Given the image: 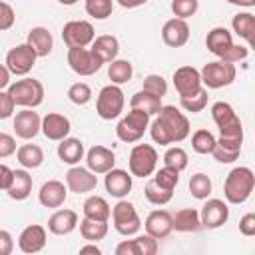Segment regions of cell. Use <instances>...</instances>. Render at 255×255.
Segmentation results:
<instances>
[{"label": "cell", "mask_w": 255, "mask_h": 255, "mask_svg": "<svg viewBox=\"0 0 255 255\" xmlns=\"http://www.w3.org/2000/svg\"><path fill=\"white\" fill-rule=\"evenodd\" d=\"M157 118L149 126L151 139L159 145L179 143L189 135V120L183 112H179L175 106H161V110L155 114Z\"/></svg>", "instance_id": "1"}, {"label": "cell", "mask_w": 255, "mask_h": 255, "mask_svg": "<svg viewBox=\"0 0 255 255\" xmlns=\"http://www.w3.org/2000/svg\"><path fill=\"white\" fill-rule=\"evenodd\" d=\"M253 187H255V175L249 167H233L227 177H225V183H223V195L229 203L233 205H239V203H245L251 193H253Z\"/></svg>", "instance_id": "2"}, {"label": "cell", "mask_w": 255, "mask_h": 255, "mask_svg": "<svg viewBox=\"0 0 255 255\" xmlns=\"http://www.w3.org/2000/svg\"><path fill=\"white\" fill-rule=\"evenodd\" d=\"M8 94L12 96L16 106L22 108H38L44 102V86L34 78H22L8 86Z\"/></svg>", "instance_id": "3"}, {"label": "cell", "mask_w": 255, "mask_h": 255, "mask_svg": "<svg viewBox=\"0 0 255 255\" xmlns=\"http://www.w3.org/2000/svg\"><path fill=\"white\" fill-rule=\"evenodd\" d=\"M211 118H213L215 126L219 128V135L221 137H237V139H243V126H241L239 116L231 108V104H227V102H215L211 106Z\"/></svg>", "instance_id": "4"}, {"label": "cell", "mask_w": 255, "mask_h": 255, "mask_svg": "<svg viewBox=\"0 0 255 255\" xmlns=\"http://www.w3.org/2000/svg\"><path fill=\"white\" fill-rule=\"evenodd\" d=\"M149 118L145 112H139V110H131L128 112L116 126V135L126 141V143H133V141H139L145 133V129L149 128Z\"/></svg>", "instance_id": "5"}, {"label": "cell", "mask_w": 255, "mask_h": 255, "mask_svg": "<svg viewBox=\"0 0 255 255\" xmlns=\"http://www.w3.org/2000/svg\"><path fill=\"white\" fill-rule=\"evenodd\" d=\"M199 76H201V84L205 88L219 90V88H225V86L233 84V80L237 76V70H235V64L215 60V62H207L203 66V70L199 72Z\"/></svg>", "instance_id": "6"}, {"label": "cell", "mask_w": 255, "mask_h": 255, "mask_svg": "<svg viewBox=\"0 0 255 255\" xmlns=\"http://www.w3.org/2000/svg\"><path fill=\"white\" fill-rule=\"evenodd\" d=\"M124 104H126V98L120 86L116 84L104 86L96 100V114L102 120H116L124 112Z\"/></svg>", "instance_id": "7"}, {"label": "cell", "mask_w": 255, "mask_h": 255, "mask_svg": "<svg viewBox=\"0 0 255 255\" xmlns=\"http://www.w3.org/2000/svg\"><path fill=\"white\" fill-rule=\"evenodd\" d=\"M129 173L135 177H149L157 167V151L149 143H137L129 151Z\"/></svg>", "instance_id": "8"}, {"label": "cell", "mask_w": 255, "mask_h": 255, "mask_svg": "<svg viewBox=\"0 0 255 255\" xmlns=\"http://www.w3.org/2000/svg\"><path fill=\"white\" fill-rule=\"evenodd\" d=\"M110 215H112V221H114V229L124 237L135 235L141 227V221H139V215H137L133 203L126 201L124 197L114 205Z\"/></svg>", "instance_id": "9"}, {"label": "cell", "mask_w": 255, "mask_h": 255, "mask_svg": "<svg viewBox=\"0 0 255 255\" xmlns=\"http://www.w3.org/2000/svg\"><path fill=\"white\" fill-rule=\"evenodd\" d=\"M94 38L96 32L88 20H72L62 28V40L68 48H88Z\"/></svg>", "instance_id": "10"}, {"label": "cell", "mask_w": 255, "mask_h": 255, "mask_svg": "<svg viewBox=\"0 0 255 255\" xmlns=\"http://www.w3.org/2000/svg\"><path fill=\"white\" fill-rule=\"evenodd\" d=\"M36 52L28 44H18L6 54V68L14 76H26L36 64Z\"/></svg>", "instance_id": "11"}, {"label": "cell", "mask_w": 255, "mask_h": 255, "mask_svg": "<svg viewBox=\"0 0 255 255\" xmlns=\"http://www.w3.org/2000/svg\"><path fill=\"white\" fill-rule=\"evenodd\" d=\"M68 66L78 76H94L102 68V60L88 48H68Z\"/></svg>", "instance_id": "12"}, {"label": "cell", "mask_w": 255, "mask_h": 255, "mask_svg": "<svg viewBox=\"0 0 255 255\" xmlns=\"http://www.w3.org/2000/svg\"><path fill=\"white\" fill-rule=\"evenodd\" d=\"M227 219H229V207L223 199H207L199 211L201 227H207V229H217Z\"/></svg>", "instance_id": "13"}, {"label": "cell", "mask_w": 255, "mask_h": 255, "mask_svg": "<svg viewBox=\"0 0 255 255\" xmlns=\"http://www.w3.org/2000/svg\"><path fill=\"white\" fill-rule=\"evenodd\" d=\"M96 185H98V175L94 171H90L88 167L74 165L66 171V187L78 195L96 189Z\"/></svg>", "instance_id": "14"}, {"label": "cell", "mask_w": 255, "mask_h": 255, "mask_svg": "<svg viewBox=\"0 0 255 255\" xmlns=\"http://www.w3.org/2000/svg\"><path fill=\"white\" fill-rule=\"evenodd\" d=\"M40 128H42V118L38 116V112H34V108H24L14 116V133L20 139L36 137Z\"/></svg>", "instance_id": "15"}, {"label": "cell", "mask_w": 255, "mask_h": 255, "mask_svg": "<svg viewBox=\"0 0 255 255\" xmlns=\"http://www.w3.org/2000/svg\"><path fill=\"white\" fill-rule=\"evenodd\" d=\"M173 86H175L179 98L195 94L201 88L199 70H195L193 66H181V68H177L173 72Z\"/></svg>", "instance_id": "16"}, {"label": "cell", "mask_w": 255, "mask_h": 255, "mask_svg": "<svg viewBox=\"0 0 255 255\" xmlns=\"http://www.w3.org/2000/svg\"><path fill=\"white\" fill-rule=\"evenodd\" d=\"M161 40L169 48H181L189 40V26L181 18H171L161 28Z\"/></svg>", "instance_id": "17"}, {"label": "cell", "mask_w": 255, "mask_h": 255, "mask_svg": "<svg viewBox=\"0 0 255 255\" xmlns=\"http://www.w3.org/2000/svg\"><path fill=\"white\" fill-rule=\"evenodd\" d=\"M145 233L151 235L153 239H165L173 231V219L171 213L165 209H155L145 217Z\"/></svg>", "instance_id": "18"}, {"label": "cell", "mask_w": 255, "mask_h": 255, "mask_svg": "<svg viewBox=\"0 0 255 255\" xmlns=\"http://www.w3.org/2000/svg\"><path fill=\"white\" fill-rule=\"evenodd\" d=\"M70 129H72V124H70V120H68L66 116H62V114L50 112V114H46V116L42 118V128H40V131H42L48 139H52V141H60V139L68 137Z\"/></svg>", "instance_id": "19"}, {"label": "cell", "mask_w": 255, "mask_h": 255, "mask_svg": "<svg viewBox=\"0 0 255 255\" xmlns=\"http://www.w3.org/2000/svg\"><path fill=\"white\" fill-rule=\"evenodd\" d=\"M88 169L94 173H106L116 165V153L106 145H92L86 153Z\"/></svg>", "instance_id": "20"}, {"label": "cell", "mask_w": 255, "mask_h": 255, "mask_svg": "<svg viewBox=\"0 0 255 255\" xmlns=\"http://www.w3.org/2000/svg\"><path fill=\"white\" fill-rule=\"evenodd\" d=\"M66 197H68V187H66L62 181H58V179L46 181V183L40 187V191H38V201H40L44 207H48V209H58V207H62L64 201H66Z\"/></svg>", "instance_id": "21"}, {"label": "cell", "mask_w": 255, "mask_h": 255, "mask_svg": "<svg viewBox=\"0 0 255 255\" xmlns=\"http://www.w3.org/2000/svg\"><path fill=\"white\" fill-rule=\"evenodd\" d=\"M157 239L151 235H139L135 239H126L116 247V255H155Z\"/></svg>", "instance_id": "22"}, {"label": "cell", "mask_w": 255, "mask_h": 255, "mask_svg": "<svg viewBox=\"0 0 255 255\" xmlns=\"http://www.w3.org/2000/svg\"><path fill=\"white\" fill-rule=\"evenodd\" d=\"M104 185H106V191L112 195V197H126L129 191H131V173H128L126 169H116L112 167L110 171H106V179H104Z\"/></svg>", "instance_id": "23"}, {"label": "cell", "mask_w": 255, "mask_h": 255, "mask_svg": "<svg viewBox=\"0 0 255 255\" xmlns=\"http://www.w3.org/2000/svg\"><path fill=\"white\" fill-rule=\"evenodd\" d=\"M46 245V229L38 223H32L22 229L18 235V247L22 253H38Z\"/></svg>", "instance_id": "24"}, {"label": "cell", "mask_w": 255, "mask_h": 255, "mask_svg": "<svg viewBox=\"0 0 255 255\" xmlns=\"http://www.w3.org/2000/svg\"><path fill=\"white\" fill-rule=\"evenodd\" d=\"M78 227V213L74 209H56L48 219V231L54 235H68Z\"/></svg>", "instance_id": "25"}, {"label": "cell", "mask_w": 255, "mask_h": 255, "mask_svg": "<svg viewBox=\"0 0 255 255\" xmlns=\"http://www.w3.org/2000/svg\"><path fill=\"white\" fill-rule=\"evenodd\" d=\"M241 143L243 139H237V137H221L215 139V147L211 151V155L219 161V163H233L239 153H241Z\"/></svg>", "instance_id": "26"}, {"label": "cell", "mask_w": 255, "mask_h": 255, "mask_svg": "<svg viewBox=\"0 0 255 255\" xmlns=\"http://www.w3.org/2000/svg\"><path fill=\"white\" fill-rule=\"evenodd\" d=\"M205 46H207V50H209L213 56L221 58V56L233 46L231 32H229L227 28H223V26L211 28V30L207 32V36H205Z\"/></svg>", "instance_id": "27"}, {"label": "cell", "mask_w": 255, "mask_h": 255, "mask_svg": "<svg viewBox=\"0 0 255 255\" xmlns=\"http://www.w3.org/2000/svg\"><path fill=\"white\" fill-rule=\"evenodd\" d=\"M26 44L36 52L38 58H44V56H48V54L52 52V48H54V38H52V34H50L48 28H44V26H34V28L28 32Z\"/></svg>", "instance_id": "28"}, {"label": "cell", "mask_w": 255, "mask_h": 255, "mask_svg": "<svg viewBox=\"0 0 255 255\" xmlns=\"http://www.w3.org/2000/svg\"><path fill=\"white\" fill-rule=\"evenodd\" d=\"M90 50L102 60V64H110L112 60H116V56L120 52V42L112 34H102V36L94 38Z\"/></svg>", "instance_id": "29"}, {"label": "cell", "mask_w": 255, "mask_h": 255, "mask_svg": "<svg viewBox=\"0 0 255 255\" xmlns=\"http://www.w3.org/2000/svg\"><path fill=\"white\" fill-rule=\"evenodd\" d=\"M173 219V229L181 231V233H195L201 229V221H199V211L193 207H183L179 211H175V215H171Z\"/></svg>", "instance_id": "30"}, {"label": "cell", "mask_w": 255, "mask_h": 255, "mask_svg": "<svg viewBox=\"0 0 255 255\" xmlns=\"http://www.w3.org/2000/svg\"><path fill=\"white\" fill-rule=\"evenodd\" d=\"M58 157L68 163V165H76L80 163V159L84 157V143L78 137H64L58 143Z\"/></svg>", "instance_id": "31"}, {"label": "cell", "mask_w": 255, "mask_h": 255, "mask_svg": "<svg viewBox=\"0 0 255 255\" xmlns=\"http://www.w3.org/2000/svg\"><path fill=\"white\" fill-rule=\"evenodd\" d=\"M6 193L16 201L26 199L32 193V175L26 169H14V177H12V183L6 189Z\"/></svg>", "instance_id": "32"}, {"label": "cell", "mask_w": 255, "mask_h": 255, "mask_svg": "<svg viewBox=\"0 0 255 255\" xmlns=\"http://www.w3.org/2000/svg\"><path fill=\"white\" fill-rule=\"evenodd\" d=\"M131 110H139V112H145L147 116H155L159 110H161V98L159 96H153L145 90H139L131 96V102H129Z\"/></svg>", "instance_id": "33"}, {"label": "cell", "mask_w": 255, "mask_h": 255, "mask_svg": "<svg viewBox=\"0 0 255 255\" xmlns=\"http://www.w3.org/2000/svg\"><path fill=\"white\" fill-rule=\"evenodd\" d=\"M82 209H84V217L96 219V221H108L110 219V213H112L110 203L104 197H100V195H90L84 201Z\"/></svg>", "instance_id": "34"}, {"label": "cell", "mask_w": 255, "mask_h": 255, "mask_svg": "<svg viewBox=\"0 0 255 255\" xmlns=\"http://www.w3.org/2000/svg\"><path fill=\"white\" fill-rule=\"evenodd\" d=\"M16 157L18 161L26 167V169H36L44 163V151L40 145L36 143H24L16 149Z\"/></svg>", "instance_id": "35"}, {"label": "cell", "mask_w": 255, "mask_h": 255, "mask_svg": "<svg viewBox=\"0 0 255 255\" xmlns=\"http://www.w3.org/2000/svg\"><path fill=\"white\" fill-rule=\"evenodd\" d=\"M231 26H233V32H235L239 38H245L249 46L253 44L255 16H253L251 12H239V14H235L233 20H231Z\"/></svg>", "instance_id": "36"}, {"label": "cell", "mask_w": 255, "mask_h": 255, "mask_svg": "<svg viewBox=\"0 0 255 255\" xmlns=\"http://www.w3.org/2000/svg\"><path fill=\"white\" fill-rule=\"evenodd\" d=\"M80 235L90 243H98L108 235V221H96L84 217L80 221Z\"/></svg>", "instance_id": "37"}, {"label": "cell", "mask_w": 255, "mask_h": 255, "mask_svg": "<svg viewBox=\"0 0 255 255\" xmlns=\"http://www.w3.org/2000/svg\"><path fill=\"white\" fill-rule=\"evenodd\" d=\"M133 76V66L128 62V60H112L110 66H108V78L112 80V84L116 86H122L126 82H129Z\"/></svg>", "instance_id": "38"}, {"label": "cell", "mask_w": 255, "mask_h": 255, "mask_svg": "<svg viewBox=\"0 0 255 255\" xmlns=\"http://www.w3.org/2000/svg\"><path fill=\"white\" fill-rule=\"evenodd\" d=\"M213 189V183L209 179V175L205 173H193L189 179V191L195 199H207L209 193Z\"/></svg>", "instance_id": "39"}, {"label": "cell", "mask_w": 255, "mask_h": 255, "mask_svg": "<svg viewBox=\"0 0 255 255\" xmlns=\"http://www.w3.org/2000/svg\"><path fill=\"white\" fill-rule=\"evenodd\" d=\"M143 193H145V199H147L149 203H153V205H165V203H169L171 197H173V191L159 187L153 179H149V181L145 183Z\"/></svg>", "instance_id": "40"}, {"label": "cell", "mask_w": 255, "mask_h": 255, "mask_svg": "<svg viewBox=\"0 0 255 255\" xmlns=\"http://www.w3.org/2000/svg\"><path fill=\"white\" fill-rule=\"evenodd\" d=\"M191 147L193 151L201 153V155H207L213 151L215 147V137L209 129H197L193 135H191Z\"/></svg>", "instance_id": "41"}, {"label": "cell", "mask_w": 255, "mask_h": 255, "mask_svg": "<svg viewBox=\"0 0 255 255\" xmlns=\"http://www.w3.org/2000/svg\"><path fill=\"white\" fill-rule=\"evenodd\" d=\"M207 90L201 86L195 94H191V96H183V98H179V104H181V108L185 110V112H191V114H197V112H201L205 106H207Z\"/></svg>", "instance_id": "42"}, {"label": "cell", "mask_w": 255, "mask_h": 255, "mask_svg": "<svg viewBox=\"0 0 255 255\" xmlns=\"http://www.w3.org/2000/svg\"><path fill=\"white\" fill-rule=\"evenodd\" d=\"M187 161H189L187 151H185L183 147H179V145L167 147V151L163 153V165L173 167V169H177V171H183V169L187 167Z\"/></svg>", "instance_id": "43"}, {"label": "cell", "mask_w": 255, "mask_h": 255, "mask_svg": "<svg viewBox=\"0 0 255 255\" xmlns=\"http://www.w3.org/2000/svg\"><path fill=\"white\" fill-rule=\"evenodd\" d=\"M153 181H155L159 187L173 191V189H175V185L179 183V171H177V169H173V167L163 165L161 169H157V171H155Z\"/></svg>", "instance_id": "44"}, {"label": "cell", "mask_w": 255, "mask_h": 255, "mask_svg": "<svg viewBox=\"0 0 255 255\" xmlns=\"http://www.w3.org/2000/svg\"><path fill=\"white\" fill-rule=\"evenodd\" d=\"M114 2L112 0H86V12L96 20H106L112 16Z\"/></svg>", "instance_id": "45"}, {"label": "cell", "mask_w": 255, "mask_h": 255, "mask_svg": "<svg viewBox=\"0 0 255 255\" xmlns=\"http://www.w3.org/2000/svg\"><path fill=\"white\" fill-rule=\"evenodd\" d=\"M68 98L76 106H86L92 100V88L86 82H76L68 88Z\"/></svg>", "instance_id": "46"}, {"label": "cell", "mask_w": 255, "mask_h": 255, "mask_svg": "<svg viewBox=\"0 0 255 255\" xmlns=\"http://www.w3.org/2000/svg\"><path fill=\"white\" fill-rule=\"evenodd\" d=\"M199 8V2L197 0H171V12L175 18H181V20H187L191 18Z\"/></svg>", "instance_id": "47"}, {"label": "cell", "mask_w": 255, "mask_h": 255, "mask_svg": "<svg viewBox=\"0 0 255 255\" xmlns=\"http://www.w3.org/2000/svg\"><path fill=\"white\" fill-rule=\"evenodd\" d=\"M143 90L149 92V94H153V96L163 98L165 92H167V82L159 74H149V76L143 78Z\"/></svg>", "instance_id": "48"}, {"label": "cell", "mask_w": 255, "mask_h": 255, "mask_svg": "<svg viewBox=\"0 0 255 255\" xmlns=\"http://www.w3.org/2000/svg\"><path fill=\"white\" fill-rule=\"evenodd\" d=\"M249 56V48L247 46H239V44H233L219 60L223 62H229V64H237V62H243L245 58Z\"/></svg>", "instance_id": "49"}, {"label": "cell", "mask_w": 255, "mask_h": 255, "mask_svg": "<svg viewBox=\"0 0 255 255\" xmlns=\"http://www.w3.org/2000/svg\"><path fill=\"white\" fill-rule=\"evenodd\" d=\"M14 20H16L14 8H12L8 2H2V0H0V32L10 30V28L14 26Z\"/></svg>", "instance_id": "50"}, {"label": "cell", "mask_w": 255, "mask_h": 255, "mask_svg": "<svg viewBox=\"0 0 255 255\" xmlns=\"http://www.w3.org/2000/svg\"><path fill=\"white\" fill-rule=\"evenodd\" d=\"M14 110H16V104L12 100V96L4 90H0V120H8L14 116Z\"/></svg>", "instance_id": "51"}, {"label": "cell", "mask_w": 255, "mask_h": 255, "mask_svg": "<svg viewBox=\"0 0 255 255\" xmlns=\"http://www.w3.org/2000/svg\"><path fill=\"white\" fill-rule=\"evenodd\" d=\"M12 153H16V139H14V135L0 131V157H10Z\"/></svg>", "instance_id": "52"}, {"label": "cell", "mask_w": 255, "mask_h": 255, "mask_svg": "<svg viewBox=\"0 0 255 255\" xmlns=\"http://www.w3.org/2000/svg\"><path fill=\"white\" fill-rule=\"evenodd\" d=\"M239 231H241V235H245V237L255 235V213H245V215L239 219Z\"/></svg>", "instance_id": "53"}, {"label": "cell", "mask_w": 255, "mask_h": 255, "mask_svg": "<svg viewBox=\"0 0 255 255\" xmlns=\"http://www.w3.org/2000/svg\"><path fill=\"white\" fill-rule=\"evenodd\" d=\"M14 251V239L10 231L0 229V255H10Z\"/></svg>", "instance_id": "54"}, {"label": "cell", "mask_w": 255, "mask_h": 255, "mask_svg": "<svg viewBox=\"0 0 255 255\" xmlns=\"http://www.w3.org/2000/svg\"><path fill=\"white\" fill-rule=\"evenodd\" d=\"M12 177H14V169H10L8 165L0 163V189L6 191L12 183Z\"/></svg>", "instance_id": "55"}, {"label": "cell", "mask_w": 255, "mask_h": 255, "mask_svg": "<svg viewBox=\"0 0 255 255\" xmlns=\"http://www.w3.org/2000/svg\"><path fill=\"white\" fill-rule=\"evenodd\" d=\"M10 72H8V68H6V64H0V90H4V88H8L10 86Z\"/></svg>", "instance_id": "56"}, {"label": "cell", "mask_w": 255, "mask_h": 255, "mask_svg": "<svg viewBox=\"0 0 255 255\" xmlns=\"http://www.w3.org/2000/svg\"><path fill=\"white\" fill-rule=\"evenodd\" d=\"M147 0H118V4L122 6V8H137V6H141V4H145Z\"/></svg>", "instance_id": "57"}, {"label": "cell", "mask_w": 255, "mask_h": 255, "mask_svg": "<svg viewBox=\"0 0 255 255\" xmlns=\"http://www.w3.org/2000/svg\"><path fill=\"white\" fill-rule=\"evenodd\" d=\"M80 253H94V255H100L102 251H100V247H98L96 243H92V245H84V247H80Z\"/></svg>", "instance_id": "58"}, {"label": "cell", "mask_w": 255, "mask_h": 255, "mask_svg": "<svg viewBox=\"0 0 255 255\" xmlns=\"http://www.w3.org/2000/svg\"><path fill=\"white\" fill-rule=\"evenodd\" d=\"M229 4H235V6H245V8H251L255 6V0H227Z\"/></svg>", "instance_id": "59"}, {"label": "cell", "mask_w": 255, "mask_h": 255, "mask_svg": "<svg viewBox=\"0 0 255 255\" xmlns=\"http://www.w3.org/2000/svg\"><path fill=\"white\" fill-rule=\"evenodd\" d=\"M60 4H64V6H72V4H76L78 0H58Z\"/></svg>", "instance_id": "60"}]
</instances>
